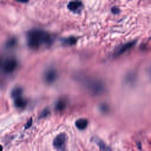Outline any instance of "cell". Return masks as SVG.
Returning a JSON list of instances; mask_svg holds the SVG:
<instances>
[{
  "mask_svg": "<svg viewBox=\"0 0 151 151\" xmlns=\"http://www.w3.org/2000/svg\"><path fill=\"white\" fill-rule=\"evenodd\" d=\"M97 143H98V144H99V146H100V149H101V150H103V151H111V149H110V147H109V146H106V145H105V144H103V143H101V142H100V140H98V142H97Z\"/></svg>",
  "mask_w": 151,
  "mask_h": 151,
  "instance_id": "cell-12",
  "label": "cell"
},
{
  "mask_svg": "<svg viewBox=\"0 0 151 151\" xmlns=\"http://www.w3.org/2000/svg\"><path fill=\"white\" fill-rule=\"evenodd\" d=\"M27 38H28V40H27L28 46L31 48H33V50L39 48V46L41 44H45V45L50 46L51 45V41H52L51 40V37L47 33L41 32V31H35V29L31 31L27 34Z\"/></svg>",
  "mask_w": 151,
  "mask_h": 151,
  "instance_id": "cell-1",
  "label": "cell"
},
{
  "mask_svg": "<svg viewBox=\"0 0 151 151\" xmlns=\"http://www.w3.org/2000/svg\"><path fill=\"white\" fill-rule=\"evenodd\" d=\"M0 151H2V146L1 145H0Z\"/></svg>",
  "mask_w": 151,
  "mask_h": 151,
  "instance_id": "cell-17",
  "label": "cell"
},
{
  "mask_svg": "<svg viewBox=\"0 0 151 151\" xmlns=\"http://www.w3.org/2000/svg\"><path fill=\"white\" fill-rule=\"evenodd\" d=\"M134 44H136V41H131V42H127V44H125V45H123V46L117 47V50H116V52H114V55H120V54H122V53H124L126 50L131 48Z\"/></svg>",
  "mask_w": 151,
  "mask_h": 151,
  "instance_id": "cell-5",
  "label": "cell"
},
{
  "mask_svg": "<svg viewBox=\"0 0 151 151\" xmlns=\"http://www.w3.org/2000/svg\"><path fill=\"white\" fill-rule=\"evenodd\" d=\"M14 45H15V39H11V41L7 42V46H9V47L11 46H14Z\"/></svg>",
  "mask_w": 151,
  "mask_h": 151,
  "instance_id": "cell-13",
  "label": "cell"
},
{
  "mask_svg": "<svg viewBox=\"0 0 151 151\" xmlns=\"http://www.w3.org/2000/svg\"><path fill=\"white\" fill-rule=\"evenodd\" d=\"M31 123H32V119H29V120H28V123L26 124V126H25V127H26V129H27V127H29V126H31Z\"/></svg>",
  "mask_w": 151,
  "mask_h": 151,
  "instance_id": "cell-16",
  "label": "cell"
},
{
  "mask_svg": "<svg viewBox=\"0 0 151 151\" xmlns=\"http://www.w3.org/2000/svg\"><path fill=\"white\" fill-rule=\"evenodd\" d=\"M2 67H4V71H5V72H12V71L17 67V61H15V59H8V60H6V61L2 64Z\"/></svg>",
  "mask_w": 151,
  "mask_h": 151,
  "instance_id": "cell-4",
  "label": "cell"
},
{
  "mask_svg": "<svg viewBox=\"0 0 151 151\" xmlns=\"http://www.w3.org/2000/svg\"><path fill=\"white\" fill-rule=\"evenodd\" d=\"M55 78H57V73H55V71H54L53 68H51L50 71H47V72H46L45 80H46L47 83H52V81H53Z\"/></svg>",
  "mask_w": 151,
  "mask_h": 151,
  "instance_id": "cell-6",
  "label": "cell"
},
{
  "mask_svg": "<svg viewBox=\"0 0 151 151\" xmlns=\"http://www.w3.org/2000/svg\"><path fill=\"white\" fill-rule=\"evenodd\" d=\"M112 12H113V13H119L118 7H113V8H112Z\"/></svg>",
  "mask_w": 151,
  "mask_h": 151,
  "instance_id": "cell-14",
  "label": "cell"
},
{
  "mask_svg": "<svg viewBox=\"0 0 151 151\" xmlns=\"http://www.w3.org/2000/svg\"><path fill=\"white\" fill-rule=\"evenodd\" d=\"M66 140H67V136L66 133H60L58 134L54 140H53V146L59 150V151H65V145H66Z\"/></svg>",
  "mask_w": 151,
  "mask_h": 151,
  "instance_id": "cell-2",
  "label": "cell"
},
{
  "mask_svg": "<svg viewBox=\"0 0 151 151\" xmlns=\"http://www.w3.org/2000/svg\"><path fill=\"white\" fill-rule=\"evenodd\" d=\"M67 7H68V9L71 12L79 13L83 9V2H80V1H71V2H68Z\"/></svg>",
  "mask_w": 151,
  "mask_h": 151,
  "instance_id": "cell-3",
  "label": "cell"
},
{
  "mask_svg": "<svg viewBox=\"0 0 151 151\" xmlns=\"http://www.w3.org/2000/svg\"><path fill=\"white\" fill-rule=\"evenodd\" d=\"M76 126H77L79 130H84V129L87 126V119H84V118L78 119V120L76 122Z\"/></svg>",
  "mask_w": 151,
  "mask_h": 151,
  "instance_id": "cell-7",
  "label": "cell"
},
{
  "mask_svg": "<svg viewBox=\"0 0 151 151\" xmlns=\"http://www.w3.org/2000/svg\"><path fill=\"white\" fill-rule=\"evenodd\" d=\"M63 42L66 44V45H74L77 42V38L76 37H70V38H66Z\"/></svg>",
  "mask_w": 151,
  "mask_h": 151,
  "instance_id": "cell-10",
  "label": "cell"
},
{
  "mask_svg": "<svg viewBox=\"0 0 151 151\" xmlns=\"http://www.w3.org/2000/svg\"><path fill=\"white\" fill-rule=\"evenodd\" d=\"M46 114H48V110H44V111H42V114H41V117H45Z\"/></svg>",
  "mask_w": 151,
  "mask_h": 151,
  "instance_id": "cell-15",
  "label": "cell"
},
{
  "mask_svg": "<svg viewBox=\"0 0 151 151\" xmlns=\"http://www.w3.org/2000/svg\"><path fill=\"white\" fill-rule=\"evenodd\" d=\"M21 92H22V90L20 88V87H15L13 91H12V97L15 99V98H18V97H21Z\"/></svg>",
  "mask_w": 151,
  "mask_h": 151,
  "instance_id": "cell-11",
  "label": "cell"
},
{
  "mask_svg": "<svg viewBox=\"0 0 151 151\" xmlns=\"http://www.w3.org/2000/svg\"><path fill=\"white\" fill-rule=\"evenodd\" d=\"M65 106H66V101H65L64 99H60V100H59V101L57 103V106H55V110H57V111H63Z\"/></svg>",
  "mask_w": 151,
  "mask_h": 151,
  "instance_id": "cell-9",
  "label": "cell"
},
{
  "mask_svg": "<svg viewBox=\"0 0 151 151\" xmlns=\"http://www.w3.org/2000/svg\"><path fill=\"white\" fill-rule=\"evenodd\" d=\"M26 104H27V100L24 99L22 97H18V98H15V106H17V107H25Z\"/></svg>",
  "mask_w": 151,
  "mask_h": 151,
  "instance_id": "cell-8",
  "label": "cell"
}]
</instances>
